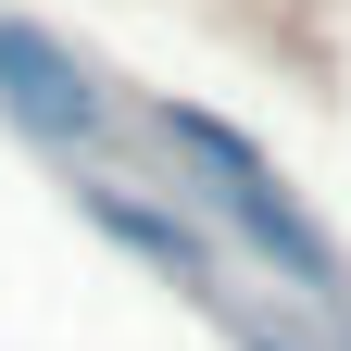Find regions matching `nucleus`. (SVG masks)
Returning <instances> with one entry per match:
<instances>
[{"mask_svg":"<svg viewBox=\"0 0 351 351\" xmlns=\"http://www.w3.org/2000/svg\"><path fill=\"white\" fill-rule=\"evenodd\" d=\"M0 113L25 125V138H51V151H75V138H101L113 125V101L88 88V63H63L38 25H13L0 13Z\"/></svg>","mask_w":351,"mask_h":351,"instance_id":"2","label":"nucleus"},{"mask_svg":"<svg viewBox=\"0 0 351 351\" xmlns=\"http://www.w3.org/2000/svg\"><path fill=\"white\" fill-rule=\"evenodd\" d=\"M75 213H88V226H101L113 251H138V263H151L163 289H201V301H213V276H226V263H213V239L189 226V213H163V201H138L125 176H88V189H75Z\"/></svg>","mask_w":351,"mask_h":351,"instance_id":"3","label":"nucleus"},{"mask_svg":"<svg viewBox=\"0 0 351 351\" xmlns=\"http://www.w3.org/2000/svg\"><path fill=\"white\" fill-rule=\"evenodd\" d=\"M151 125H163V138L201 163V201L226 213V226H239L263 263H289L301 289H351V276H339V251H326V226H314V213H301V201L276 189V176H263V151L239 138V125H213V113H176V101H163Z\"/></svg>","mask_w":351,"mask_h":351,"instance_id":"1","label":"nucleus"},{"mask_svg":"<svg viewBox=\"0 0 351 351\" xmlns=\"http://www.w3.org/2000/svg\"><path fill=\"white\" fill-rule=\"evenodd\" d=\"M251 351H301V339H251Z\"/></svg>","mask_w":351,"mask_h":351,"instance_id":"4","label":"nucleus"}]
</instances>
